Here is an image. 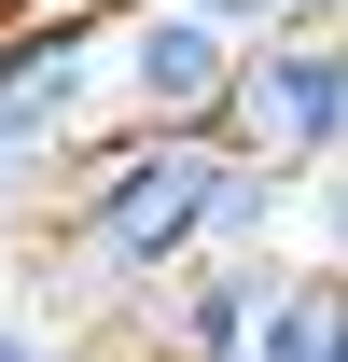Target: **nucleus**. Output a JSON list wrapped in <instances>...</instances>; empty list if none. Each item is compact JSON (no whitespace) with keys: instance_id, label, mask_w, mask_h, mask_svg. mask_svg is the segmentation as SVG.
Segmentation results:
<instances>
[{"instance_id":"7ed1b4c3","label":"nucleus","mask_w":348,"mask_h":362,"mask_svg":"<svg viewBox=\"0 0 348 362\" xmlns=\"http://www.w3.org/2000/svg\"><path fill=\"white\" fill-rule=\"evenodd\" d=\"M223 98H237V42L181 0H126L112 42H98V112L126 139H223Z\"/></svg>"},{"instance_id":"6e6552de","label":"nucleus","mask_w":348,"mask_h":362,"mask_svg":"<svg viewBox=\"0 0 348 362\" xmlns=\"http://www.w3.org/2000/svg\"><path fill=\"white\" fill-rule=\"evenodd\" d=\"M293 28H348V0H306V14H293Z\"/></svg>"},{"instance_id":"f03ea898","label":"nucleus","mask_w":348,"mask_h":362,"mask_svg":"<svg viewBox=\"0 0 348 362\" xmlns=\"http://www.w3.org/2000/svg\"><path fill=\"white\" fill-rule=\"evenodd\" d=\"M223 153L265 181H320L348 168V28H279V42L237 56V98H223Z\"/></svg>"},{"instance_id":"f257e3e1","label":"nucleus","mask_w":348,"mask_h":362,"mask_svg":"<svg viewBox=\"0 0 348 362\" xmlns=\"http://www.w3.org/2000/svg\"><path fill=\"white\" fill-rule=\"evenodd\" d=\"M223 181H237V153L223 139H98L84 168H70V195L42 209V251L56 279L84 293V307H153V293H181V279L209 265V223H223Z\"/></svg>"},{"instance_id":"20e7f679","label":"nucleus","mask_w":348,"mask_h":362,"mask_svg":"<svg viewBox=\"0 0 348 362\" xmlns=\"http://www.w3.org/2000/svg\"><path fill=\"white\" fill-rule=\"evenodd\" d=\"M237 362H348V265L279 251V265L251 279V334H237Z\"/></svg>"},{"instance_id":"423d86ee","label":"nucleus","mask_w":348,"mask_h":362,"mask_svg":"<svg viewBox=\"0 0 348 362\" xmlns=\"http://www.w3.org/2000/svg\"><path fill=\"white\" fill-rule=\"evenodd\" d=\"M293 251H306V265H348V168H320L293 195Z\"/></svg>"},{"instance_id":"1a4fd4ad","label":"nucleus","mask_w":348,"mask_h":362,"mask_svg":"<svg viewBox=\"0 0 348 362\" xmlns=\"http://www.w3.org/2000/svg\"><path fill=\"white\" fill-rule=\"evenodd\" d=\"M126 362H139V349H126Z\"/></svg>"},{"instance_id":"39448f33","label":"nucleus","mask_w":348,"mask_h":362,"mask_svg":"<svg viewBox=\"0 0 348 362\" xmlns=\"http://www.w3.org/2000/svg\"><path fill=\"white\" fill-rule=\"evenodd\" d=\"M0 362H112V349H98L84 307H56V293H0Z\"/></svg>"},{"instance_id":"0eeeda50","label":"nucleus","mask_w":348,"mask_h":362,"mask_svg":"<svg viewBox=\"0 0 348 362\" xmlns=\"http://www.w3.org/2000/svg\"><path fill=\"white\" fill-rule=\"evenodd\" d=\"M181 14H209V28H223V42H237V56H251V42H279V28H293V14H306V0H181Z\"/></svg>"}]
</instances>
